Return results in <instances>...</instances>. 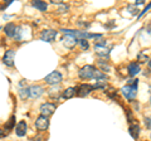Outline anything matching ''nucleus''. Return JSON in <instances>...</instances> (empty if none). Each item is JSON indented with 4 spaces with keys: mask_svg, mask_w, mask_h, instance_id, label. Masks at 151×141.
I'll return each mask as SVG.
<instances>
[{
    "mask_svg": "<svg viewBox=\"0 0 151 141\" xmlns=\"http://www.w3.org/2000/svg\"><path fill=\"white\" fill-rule=\"evenodd\" d=\"M98 65H100V67L102 68V72H106V70H110V67H108V65H107L106 63H103L102 60H100V62H98Z\"/></svg>",
    "mask_w": 151,
    "mask_h": 141,
    "instance_id": "obj_23",
    "label": "nucleus"
},
{
    "mask_svg": "<svg viewBox=\"0 0 151 141\" xmlns=\"http://www.w3.org/2000/svg\"><path fill=\"white\" fill-rule=\"evenodd\" d=\"M111 48H112V45H107V42H105V40L94 43V50H96L98 57H102V58L108 57V53H110Z\"/></svg>",
    "mask_w": 151,
    "mask_h": 141,
    "instance_id": "obj_2",
    "label": "nucleus"
},
{
    "mask_svg": "<svg viewBox=\"0 0 151 141\" xmlns=\"http://www.w3.org/2000/svg\"><path fill=\"white\" fill-rule=\"evenodd\" d=\"M48 126H49V120H48V117H45L43 115H40L39 117H37V120H35V127L38 130H40V131H44L48 129Z\"/></svg>",
    "mask_w": 151,
    "mask_h": 141,
    "instance_id": "obj_7",
    "label": "nucleus"
},
{
    "mask_svg": "<svg viewBox=\"0 0 151 141\" xmlns=\"http://www.w3.org/2000/svg\"><path fill=\"white\" fill-rule=\"evenodd\" d=\"M130 10L131 14H136L137 13V6H134V5H129V8H127Z\"/></svg>",
    "mask_w": 151,
    "mask_h": 141,
    "instance_id": "obj_24",
    "label": "nucleus"
},
{
    "mask_svg": "<svg viewBox=\"0 0 151 141\" xmlns=\"http://www.w3.org/2000/svg\"><path fill=\"white\" fill-rule=\"evenodd\" d=\"M38 141H40V140H38Z\"/></svg>",
    "mask_w": 151,
    "mask_h": 141,
    "instance_id": "obj_31",
    "label": "nucleus"
},
{
    "mask_svg": "<svg viewBox=\"0 0 151 141\" xmlns=\"http://www.w3.org/2000/svg\"><path fill=\"white\" fill-rule=\"evenodd\" d=\"M145 1H144V0H137V3H136V4H137V5H141V4H144Z\"/></svg>",
    "mask_w": 151,
    "mask_h": 141,
    "instance_id": "obj_29",
    "label": "nucleus"
},
{
    "mask_svg": "<svg viewBox=\"0 0 151 141\" xmlns=\"http://www.w3.org/2000/svg\"><path fill=\"white\" fill-rule=\"evenodd\" d=\"M94 72H96V68L91 64H87V65H84V67H82L81 69H79L78 76L82 79H92L93 76H94Z\"/></svg>",
    "mask_w": 151,
    "mask_h": 141,
    "instance_id": "obj_3",
    "label": "nucleus"
},
{
    "mask_svg": "<svg viewBox=\"0 0 151 141\" xmlns=\"http://www.w3.org/2000/svg\"><path fill=\"white\" fill-rule=\"evenodd\" d=\"M19 95H20V97L23 98V100H25V98H29V87L22 88V90L19 91Z\"/></svg>",
    "mask_w": 151,
    "mask_h": 141,
    "instance_id": "obj_19",
    "label": "nucleus"
},
{
    "mask_svg": "<svg viewBox=\"0 0 151 141\" xmlns=\"http://www.w3.org/2000/svg\"><path fill=\"white\" fill-rule=\"evenodd\" d=\"M48 95H49V97H50V98H58V97H59V95H60L59 88H55V87L50 88V90L48 91Z\"/></svg>",
    "mask_w": 151,
    "mask_h": 141,
    "instance_id": "obj_18",
    "label": "nucleus"
},
{
    "mask_svg": "<svg viewBox=\"0 0 151 141\" xmlns=\"http://www.w3.org/2000/svg\"><path fill=\"white\" fill-rule=\"evenodd\" d=\"M68 9H69V6L67 5V4H62V6L58 9V12L59 13H64V10H68Z\"/></svg>",
    "mask_w": 151,
    "mask_h": 141,
    "instance_id": "obj_25",
    "label": "nucleus"
},
{
    "mask_svg": "<svg viewBox=\"0 0 151 141\" xmlns=\"http://www.w3.org/2000/svg\"><path fill=\"white\" fill-rule=\"evenodd\" d=\"M129 131H130V135H131L135 140L139 137V135H140V127H139L137 124H131L130 127H129Z\"/></svg>",
    "mask_w": 151,
    "mask_h": 141,
    "instance_id": "obj_15",
    "label": "nucleus"
},
{
    "mask_svg": "<svg viewBox=\"0 0 151 141\" xmlns=\"http://www.w3.org/2000/svg\"><path fill=\"white\" fill-rule=\"evenodd\" d=\"M44 81H45V83L52 84V86H55V84L62 82V74H60L59 72H57V70H54V72H52L50 74H48V76L45 77Z\"/></svg>",
    "mask_w": 151,
    "mask_h": 141,
    "instance_id": "obj_5",
    "label": "nucleus"
},
{
    "mask_svg": "<svg viewBox=\"0 0 151 141\" xmlns=\"http://www.w3.org/2000/svg\"><path fill=\"white\" fill-rule=\"evenodd\" d=\"M4 135H5V132H3V131H1V130H0V137H3V136H4Z\"/></svg>",
    "mask_w": 151,
    "mask_h": 141,
    "instance_id": "obj_30",
    "label": "nucleus"
},
{
    "mask_svg": "<svg viewBox=\"0 0 151 141\" xmlns=\"http://www.w3.org/2000/svg\"><path fill=\"white\" fill-rule=\"evenodd\" d=\"M149 59H150V58L147 57V55H145L144 53H140L139 57H137V60H139V62H141V63H146Z\"/></svg>",
    "mask_w": 151,
    "mask_h": 141,
    "instance_id": "obj_21",
    "label": "nucleus"
},
{
    "mask_svg": "<svg viewBox=\"0 0 151 141\" xmlns=\"http://www.w3.org/2000/svg\"><path fill=\"white\" fill-rule=\"evenodd\" d=\"M15 132L18 136H24L27 134V122L25 121H20V122H18V125H17V127H15Z\"/></svg>",
    "mask_w": 151,
    "mask_h": 141,
    "instance_id": "obj_14",
    "label": "nucleus"
},
{
    "mask_svg": "<svg viewBox=\"0 0 151 141\" xmlns=\"http://www.w3.org/2000/svg\"><path fill=\"white\" fill-rule=\"evenodd\" d=\"M32 5L35 9H38V10H40V12H45L47 8H48L45 1H40V0H34V1H32Z\"/></svg>",
    "mask_w": 151,
    "mask_h": 141,
    "instance_id": "obj_16",
    "label": "nucleus"
},
{
    "mask_svg": "<svg viewBox=\"0 0 151 141\" xmlns=\"http://www.w3.org/2000/svg\"><path fill=\"white\" fill-rule=\"evenodd\" d=\"M137 79H132V81H129L125 87H122L121 92L127 100H134L137 95Z\"/></svg>",
    "mask_w": 151,
    "mask_h": 141,
    "instance_id": "obj_1",
    "label": "nucleus"
},
{
    "mask_svg": "<svg viewBox=\"0 0 151 141\" xmlns=\"http://www.w3.org/2000/svg\"><path fill=\"white\" fill-rule=\"evenodd\" d=\"M74 93H76V88H73V87H68L67 90L63 92V97H64V98H70V97H73V96H74Z\"/></svg>",
    "mask_w": 151,
    "mask_h": 141,
    "instance_id": "obj_17",
    "label": "nucleus"
},
{
    "mask_svg": "<svg viewBox=\"0 0 151 141\" xmlns=\"http://www.w3.org/2000/svg\"><path fill=\"white\" fill-rule=\"evenodd\" d=\"M150 8H151V3H150V4H149V5H147V6H146V8L144 9V10H142V12H141V14H140V15H139V18H141V17H142V15H144V14H146V13H147Z\"/></svg>",
    "mask_w": 151,
    "mask_h": 141,
    "instance_id": "obj_26",
    "label": "nucleus"
},
{
    "mask_svg": "<svg viewBox=\"0 0 151 141\" xmlns=\"http://www.w3.org/2000/svg\"><path fill=\"white\" fill-rule=\"evenodd\" d=\"M14 121H15V116H12V117H10V120L8 121V125H6V129H8V130H10L13 126H14V124H15Z\"/></svg>",
    "mask_w": 151,
    "mask_h": 141,
    "instance_id": "obj_22",
    "label": "nucleus"
},
{
    "mask_svg": "<svg viewBox=\"0 0 151 141\" xmlns=\"http://www.w3.org/2000/svg\"><path fill=\"white\" fill-rule=\"evenodd\" d=\"M93 90H94L93 86H91V84L83 83V84H81V86L77 87V90H76V93H77L78 96H81V97H84V96H88Z\"/></svg>",
    "mask_w": 151,
    "mask_h": 141,
    "instance_id": "obj_8",
    "label": "nucleus"
},
{
    "mask_svg": "<svg viewBox=\"0 0 151 141\" xmlns=\"http://www.w3.org/2000/svg\"><path fill=\"white\" fill-rule=\"evenodd\" d=\"M150 102H151V100H150Z\"/></svg>",
    "mask_w": 151,
    "mask_h": 141,
    "instance_id": "obj_32",
    "label": "nucleus"
},
{
    "mask_svg": "<svg viewBox=\"0 0 151 141\" xmlns=\"http://www.w3.org/2000/svg\"><path fill=\"white\" fill-rule=\"evenodd\" d=\"M17 25L14 24V23H8V24L5 25V28H4V32H5V34L8 37H12V38H14V35H15L17 33Z\"/></svg>",
    "mask_w": 151,
    "mask_h": 141,
    "instance_id": "obj_12",
    "label": "nucleus"
},
{
    "mask_svg": "<svg viewBox=\"0 0 151 141\" xmlns=\"http://www.w3.org/2000/svg\"><path fill=\"white\" fill-rule=\"evenodd\" d=\"M55 105L54 103H43L40 107H39V110L42 112V115L45 116V117H49L54 114V111H55Z\"/></svg>",
    "mask_w": 151,
    "mask_h": 141,
    "instance_id": "obj_6",
    "label": "nucleus"
},
{
    "mask_svg": "<svg viewBox=\"0 0 151 141\" xmlns=\"http://www.w3.org/2000/svg\"><path fill=\"white\" fill-rule=\"evenodd\" d=\"M127 69H129V74H130V76H132V77L136 76L137 73H140V70H141L140 64L137 62H131L129 64V67H127Z\"/></svg>",
    "mask_w": 151,
    "mask_h": 141,
    "instance_id": "obj_13",
    "label": "nucleus"
},
{
    "mask_svg": "<svg viewBox=\"0 0 151 141\" xmlns=\"http://www.w3.org/2000/svg\"><path fill=\"white\" fill-rule=\"evenodd\" d=\"M147 68H149V70L151 72V58L149 59V62H147Z\"/></svg>",
    "mask_w": 151,
    "mask_h": 141,
    "instance_id": "obj_28",
    "label": "nucleus"
},
{
    "mask_svg": "<svg viewBox=\"0 0 151 141\" xmlns=\"http://www.w3.org/2000/svg\"><path fill=\"white\" fill-rule=\"evenodd\" d=\"M14 58H15V52L9 49L5 52V54H4L3 57V63L8 65V67H13L14 65Z\"/></svg>",
    "mask_w": 151,
    "mask_h": 141,
    "instance_id": "obj_9",
    "label": "nucleus"
},
{
    "mask_svg": "<svg viewBox=\"0 0 151 141\" xmlns=\"http://www.w3.org/2000/svg\"><path fill=\"white\" fill-rule=\"evenodd\" d=\"M78 44L81 45V48L83 49V50H87L88 49V47H89V44H88V42L86 40V39H79V42H78Z\"/></svg>",
    "mask_w": 151,
    "mask_h": 141,
    "instance_id": "obj_20",
    "label": "nucleus"
},
{
    "mask_svg": "<svg viewBox=\"0 0 151 141\" xmlns=\"http://www.w3.org/2000/svg\"><path fill=\"white\" fill-rule=\"evenodd\" d=\"M57 34H58V32L53 29H45L40 33V39L43 42H47V43H52V42L55 40Z\"/></svg>",
    "mask_w": 151,
    "mask_h": 141,
    "instance_id": "obj_4",
    "label": "nucleus"
},
{
    "mask_svg": "<svg viewBox=\"0 0 151 141\" xmlns=\"http://www.w3.org/2000/svg\"><path fill=\"white\" fill-rule=\"evenodd\" d=\"M145 126L147 129H151V120L150 119H145Z\"/></svg>",
    "mask_w": 151,
    "mask_h": 141,
    "instance_id": "obj_27",
    "label": "nucleus"
},
{
    "mask_svg": "<svg viewBox=\"0 0 151 141\" xmlns=\"http://www.w3.org/2000/svg\"><path fill=\"white\" fill-rule=\"evenodd\" d=\"M62 42H63V45L65 47V48L72 49V48H74V47H76V44H78L79 39L74 38V37H70V35H65L64 38L62 39Z\"/></svg>",
    "mask_w": 151,
    "mask_h": 141,
    "instance_id": "obj_10",
    "label": "nucleus"
},
{
    "mask_svg": "<svg viewBox=\"0 0 151 141\" xmlns=\"http://www.w3.org/2000/svg\"><path fill=\"white\" fill-rule=\"evenodd\" d=\"M44 93V88L42 86H30L29 87V97L30 98H38Z\"/></svg>",
    "mask_w": 151,
    "mask_h": 141,
    "instance_id": "obj_11",
    "label": "nucleus"
}]
</instances>
